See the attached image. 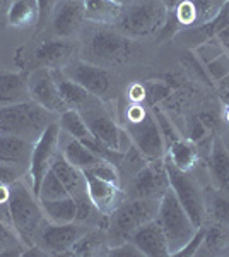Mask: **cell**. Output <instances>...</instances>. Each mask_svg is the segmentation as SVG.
Wrapping results in <instances>:
<instances>
[{
	"mask_svg": "<svg viewBox=\"0 0 229 257\" xmlns=\"http://www.w3.org/2000/svg\"><path fill=\"white\" fill-rule=\"evenodd\" d=\"M166 14L168 9L161 0H137L123 6L122 14L113 28L130 40L147 38L161 30Z\"/></svg>",
	"mask_w": 229,
	"mask_h": 257,
	"instance_id": "obj_5",
	"label": "cell"
},
{
	"mask_svg": "<svg viewBox=\"0 0 229 257\" xmlns=\"http://www.w3.org/2000/svg\"><path fill=\"white\" fill-rule=\"evenodd\" d=\"M210 214L215 223L229 226V196L227 194L220 192L219 196H215L212 199Z\"/></svg>",
	"mask_w": 229,
	"mask_h": 257,
	"instance_id": "obj_33",
	"label": "cell"
},
{
	"mask_svg": "<svg viewBox=\"0 0 229 257\" xmlns=\"http://www.w3.org/2000/svg\"><path fill=\"white\" fill-rule=\"evenodd\" d=\"M209 173L214 187L229 196V151L219 138L214 139L209 156Z\"/></svg>",
	"mask_w": 229,
	"mask_h": 257,
	"instance_id": "obj_22",
	"label": "cell"
},
{
	"mask_svg": "<svg viewBox=\"0 0 229 257\" xmlns=\"http://www.w3.org/2000/svg\"><path fill=\"white\" fill-rule=\"evenodd\" d=\"M69 196L70 194L67 187L64 185V182H62L57 173L50 168L45 178L41 180V185H40V190H38V194H36V197H38L40 201H55V199H64Z\"/></svg>",
	"mask_w": 229,
	"mask_h": 257,
	"instance_id": "obj_30",
	"label": "cell"
},
{
	"mask_svg": "<svg viewBox=\"0 0 229 257\" xmlns=\"http://www.w3.org/2000/svg\"><path fill=\"white\" fill-rule=\"evenodd\" d=\"M220 82H222V84H226V86H227V89H229V76L226 77V79H222V81H220Z\"/></svg>",
	"mask_w": 229,
	"mask_h": 257,
	"instance_id": "obj_41",
	"label": "cell"
},
{
	"mask_svg": "<svg viewBox=\"0 0 229 257\" xmlns=\"http://www.w3.org/2000/svg\"><path fill=\"white\" fill-rule=\"evenodd\" d=\"M132 146L142 155L144 160L164 158L166 143L161 134V128L154 118L152 111L135 103L127 110V125H125Z\"/></svg>",
	"mask_w": 229,
	"mask_h": 257,
	"instance_id": "obj_4",
	"label": "cell"
},
{
	"mask_svg": "<svg viewBox=\"0 0 229 257\" xmlns=\"http://www.w3.org/2000/svg\"><path fill=\"white\" fill-rule=\"evenodd\" d=\"M128 240L147 257H169L168 240L156 218L137 228Z\"/></svg>",
	"mask_w": 229,
	"mask_h": 257,
	"instance_id": "obj_17",
	"label": "cell"
},
{
	"mask_svg": "<svg viewBox=\"0 0 229 257\" xmlns=\"http://www.w3.org/2000/svg\"><path fill=\"white\" fill-rule=\"evenodd\" d=\"M169 189V177L164 158L145 161L132 180V197L159 199Z\"/></svg>",
	"mask_w": 229,
	"mask_h": 257,
	"instance_id": "obj_13",
	"label": "cell"
},
{
	"mask_svg": "<svg viewBox=\"0 0 229 257\" xmlns=\"http://www.w3.org/2000/svg\"><path fill=\"white\" fill-rule=\"evenodd\" d=\"M106 254L108 255H116V257H140V255H144L142 252L137 248L135 243H132L130 240L118 243V245L110 247V250H108Z\"/></svg>",
	"mask_w": 229,
	"mask_h": 257,
	"instance_id": "obj_35",
	"label": "cell"
},
{
	"mask_svg": "<svg viewBox=\"0 0 229 257\" xmlns=\"http://www.w3.org/2000/svg\"><path fill=\"white\" fill-rule=\"evenodd\" d=\"M57 0H38V6H40V21H38V26L47 21L50 16H52V11L55 7Z\"/></svg>",
	"mask_w": 229,
	"mask_h": 257,
	"instance_id": "obj_38",
	"label": "cell"
},
{
	"mask_svg": "<svg viewBox=\"0 0 229 257\" xmlns=\"http://www.w3.org/2000/svg\"><path fill=\"white\" fill-rule=\"evenodd\" d=\"M60 132L62 128L58 125V120L45 128L43 134L33 144L31 160H29V178H31V190L38 194L41 180L47 175V172L52 168V163L58 155V146H60Z\"/></svg>",
	"mask_w": 229,
	"mask_h": 257,
	"instance_id": "obj_10",
	"label": "cell"
},
{
	"mask_svg": "<svg viewBox=\"0 0 229 257\" xmlns=\"http://www.w3.org/2000/svg\"><path fill=\"white\" fill-rule=\"evenodd\" d=\"M203 238H205V230H203V228L200 226V228H198L197 231H195V235H193V237L190 238V242L186 243V245L183 247L181 250L178 252L176 255H180V257H181V255H183V257H190V255H195V254H197V250H198V248L202 247V243H203Z\"/></svg>",
	"mask_w": 229,
	"mask_h": 257,
	"instance_id": "obj_36",
	"label": "cell"
},
{
	"mask_svg": "<svg viewBox=\"0 0 229 257\" xmlns=\"http://www.w3.org/2000/svg\"><path fill=\"white\" fill-rule=\"evenodd\" d=\"M84 175L91 202L94 204V208L98 209L99 214L108 216L120 204V194H122L120 185L106 182L103 178H98L89 172H84Z\"/></svg>",
	"mask_w": 229,
	"mask_h": 257,
	"instance_id": "obj_18",
	"label": "cell"
},
{
	"mask_svg": "<svg viewBox=\"0 0 229 257\" xmlns=\"http://www.w3.org/2000/svg\"><path fill=\"white\" fill-rule=\"evenodd\" d=\"M52 70H53V77H55V81H57L58 89H60V96L64 99L65 105H67V108L81 111V110H84L86 106H89L91 103H94L96 99H99V98H96L94 94H91L87 89L82 88L81 84L69 79V77L62 72V69H52Z\"/></svg>",
	"mask_w": 229,
	"mask_h": 257,
	"instance_id": "obj_21",
	"label": "cell"
},
{
	"mask_svg": "<svg viewBox=\"0 0 229 257\" xmlns=\"http://www.w3.org/2000/svg\"><path fill=\"white\" fill-rule=\"evenodd\" d=\"M16 180H19L18 168L0 163V184H12Z\"/></svg>",
	"mask_w": 229,
	"mask_h": 257,
	"instance_id": "obj_37",
	"label": "cell"
},
{
	"mask_svg": "<svg viewBox=\"0 0 229 257\" xmlns=\"http://www.w3.org/2000/svg\"><path fill=\"white\" fill-rule=\"evenodd\" d=\"M164 165L166 170H168L169 187L176 194L178 201H180V204L188 213V216L195 223V226L200 228L207 216L205 201H203L200 187L193 180V177L190 175V172H183V170L176 168L166 156H164Z\"/></svg>",
	"mask_w": 229,
	"mask_h": 257,
	"instance_id": "obj_9",
	"label": "cell"
},
{
	"mask_svg": "<svg viewBox=\"0 0 229 257\" xmlns=\"http://www.w3.org/2000/svg\"><path fill=\"white\" fill-rule=\"evenodd\" d=\"M29 72H0V106H9L29 99Z\"/></svg>",
	"mask_w": 229,
	"mask_h": 257,
	"instance_id": "obj_20",
	"label": "cell"
},
{
	"mask_svg": "<svg viewBox=\"0 0 229 257\" xmlns=\"http://www.w3.org/2000/svg\"><path fill=\"white\" fill-rule=\"evenodd\" d=\"M58 125H60L62 132H65L69 138L79 139V141H82V143H87V141L94 139L93 136H91L89 128H87L82 115L79 113L77 110L69 108L62 115H58Z\"/></svg>",
	"mask_w": 229,
	"mask_h": 257,
	"instance_id": "obj_28",
	"label": "cell"
},
{
	"mask_svg": "<svg viewBox=\"0 0 229 257\" xmlns=\"http://www.w3.org/2000/svg\"><path fill=\"white\" fill-rule=\"evenodd\" d=\"M205 72L209 74L214 81H222L229 76V53L222 52L219 53L215 59H212L209 64L205 65Z\"/></svg>",
	"mask_w": 229,
	"mask_h": 257,
	"instance_id": "obj_32",
	"label": "cell"
},
{
	"mask_svg": "<svg viewBox=\"0 0 229 257\" xmlns=\"http://www.w3.org/2000/svg\"><path fill=\"white\" fill-rule=\"evenodd\" d=\"M79 113L82 115L91 136L98 143L105 144L106 148L113 149V151L123 153V155L130 149L132 141L128 138L127 131L115 122V118L105 108L101 99H96L94 103H91L89 106H86Z\"/></svg>",
	"mask_w": 229,
	"mask_h": 257,
	"instance_id": "obj_8",
	"label": "cell"
},
{
	"mask_svg": "<svg viewBox=\"0 0 229 257\" xmlns=\"http://www.w3.org/2000/svg\"><path fill=\"white\" fill-rule=\"evenodd\" d=\"M86 226L79 221L55 225V223H45L41 228L36 243L41 245L50 255H67L74 243L86 233Z\"/></svg>",
	"mask_w": 229,
	"mask_h": 257,
	"instance_id": "obj_14",
	"label": "cell"
},
{
	"mask_svg": "<svg viewBox=\"0 0 229 257\" xmlns=\"http://www.w3.org/2000/svg\"><path fill=\"white\" fill-rule=\"evenodd\" d=\"M76 45L69 38H55V40H45L40 45H36L33 57L40 67L48 69H62L67 65L70 60H74L76 53Z\"/></svg>",
	"mask_w": 229,
	"mask_h": 257,
	"instance_id": "obj_16",
	"label": "cell"
},
{
	"mask_svg": "<svg viewBox=\"0 0 229 257\" xmlns=\"http://www.w3.org/2000/svg\"><path fill=\"white\" fill-rule=\"evenodd\" d=\"M57 120L58 115L40 106L33 99L9 106H0V132L19 136L31 143H35L43 134L45 128Z\"/></svg>",
	"mask_w": 229,
	"mask_h": 257,
	"instance_id": "obj_2",
	"label": "cell"
},
{
	"mask_svg": "<svg viewBox=\"0 0 229 257\" xmlns=\"http://www.w3.org/2000/svg\"><path fill=\"white\" fill-rule=\"evenodd\" d=\"M81 2H82V0H81Z\"/></svg>",
	"mask_w": 229,
	"mask_h": 257,
	"instance_id": "obj_43",
	"label": "cell"
},
{
	"mask_svg": "<svg viewBox=\"0 0 229 257\" xmlns=\"http://www.w3.org/2000/svg\"><path fill=\"white\" fill-rule=\"evenodd\" d=\"M157 208H159V201L156 199L132 197L125 202H120L108 214V238L115 245L127 242L137 228L157 216Z\"/></svg>",
	"mask_w": 229,
	"mask_h": 257,
	"instance_id": "obj_3",
	"label": "cell"
},
{
	"mask_svg": "<svg viewBox=\"0 0 229 257\" xmlns=\"http://www.w3.org/2000/svg\"><path fill=\"white\" fill-rule=\"evenodd\" d=\"M23 245V242L19 240V237L16 235L14 230H11L9 226L4 223V219H0V255H4L7 250L14 247Z\"/></svg>",
	"mask_w": 229,
	"mask_h": 257,
	"instance_id": "obj_34",
	"label": "cell"
},
{
	"mask_svg": "<svg viewBox=\"0 0 229 257\" xmlns=\"http://www.w3.org/2000/svg\"><path fill=\"white\" fill-rule=\"evenodd\" d=\"M101 230L94 231H86L81 238L74 243V247L70 248L67 255H99L101 248L106 245V238L103 237Z\"/></svg>",
	"mask_w": 229,
	"mask_h": 257,
	"instance_id": "obj_29",
	"label": "cell"
},
{
	"mask_svg": "<svg viewBox=\"0 0 229 257\" xmlns=\"http://www.w3.org/2000/svg\"><path fill=\"white\" fill-rule=\"evenodd\" d=\"M29 86V99L38 103L40 106L47 108L55 115H62L67 108L64 99L60 96V89L53 77V70L48 67H40L29 72L28 77Z\"/></svg>",
	"mask_w": 229,
	"mask_h": 257,
	"instance_id": "obj_12",
	"label": "cell"
},
{
	"mask_svg": "<svg viewBox=\"0 0 229 257\" xmlns=\"http://www.w3.org/2000/svg\"><path fill=\"white\" fill-rule=\"evenodd\" d=\"M62 72L72 79L74 82L81 84L82 88L94 94L96 98H105L111 91V74L108 72L106 67L96 65L93 62H87L84 59L70 60L67 65L62 67Z\"/></svg>",
	"mask_w": 229,
	"mask_h": 257,
	"instance_id": "obj_11",
	"label": "cell"
},
{
	"mask_svg": "<svg viewBox=\"0 0 229 257\" xmlns=\"http://www.w3.org/2000/svg\"><path fill=\"white\" fill-rule=\"evenodd\" d=\"M229 237V226L215 223L214 226H210L209 230H205V240H207V247L210 252H217L219 248H222L226 245Z\"/></svg>",
	"mask_w": 229,
	"mask_h": 257,
	"instance_id": "obj_31",
	"label": "cell"
},
{
	"mask_svg": "<svg viewBox=\"0 0 229 257\" xmlns=\"http://www.w3.org/2000/svg\"><path fill=\"white\" fill-rule=\"evenodd\" d=\"M161 2L164 4V7H166L168 11H173V9H176V7L180 6L183 0H161Z\"/></svg>",
	"mask_w": 229,
	"mask_h": 257,
	"instance_id": "obj_39",
	"label": "cell"
},
{
	"mask_svg": "<svg viewBox=\"0 0 229 257\" xmlns=\"http://www.w3.org/2000/svg\"><path fill=\"white\" fill-rule=\"evenodd\" d=\"M224 146H226V149H227V151H229V136H227V138H226V141H224Z\"/></svg>",
	"mask_w": 229,
	"mask_h": 257,
	"instance_id": "obj_42",
	"label": "cell"
},
{
	"mask_svg": "<svg viewBox=\"0 0 229 257\" xmlns=\"http://www.w3.org/2000/svg\"><path fill=\"white\" fill-rule=\"evenodd\" d=\"M134 40L122 35L113 26H105L91 35L86 47V59L96 65H118L134 55Z\"/></svg>",
	"mask_w": 229,
	"mask_h": 257,
	"instance_id": "obj_7",
	"label": "cell"
},
{
	"mask_svg": "<svg viewBox=\"0 0 229 257\" xmlns=\"http://www.w3.org/2000/svg\"><path fill=\"white\" fill-rule=\"evenodd\" d=\"M7 214H9V225L23 242V245H35L47 218H45V213L41 209L40 199L21 180H16L11 184Z\"/></svg>",
	"mask_w": 229,
	"mask_h": 257,
	"instance_id": "obj_1",
	"label": "cell"
},
{
	"mask_svg": "<svg viewBox=\"0 0 229 257\" xmlns=\"http://www.w3.org/2000/svg\"><path fill=\"white\" fill-rule=\"evenodd\" d=\"M118 4H122V6H128V4H134L137 0H116Z\"/></svg>",
	"mask_w": 229,
	"mask_h": 257,
	"instance_id": "obj_40",
	"label": "cell"
},
{
	"mask_svg": "<svg viewBox=\"0 0 229 257\" xmlns=\"http://www.w3.org/2000/svg\"><path fill=\"white\" fill-rule=\"evenodd\" d=\"M82 6L86 19L101 26H113L123 9L116 0H82Z\"/></svg>",
	"mask_w": 229,
	"mask_h": 257,
	"instance_id": "obj_23",
	"label": "cell"
},
{
	"mask_svg": "<svg viewBox=\"0 0 229 257\" xmlns=\"http://www.w3.org/2000/svg\"><path fill=\"white\" fill-rule=\"evenodd\" d=\"M166 151H168L166 158L171 161L176 168L183 170V172H190L198 160L197 146L190 139L176 138L166 146Z\"/></svg>",
	"mask_w": 229,
	"mask_h": 257,
	"instance_id": "obj_25",
	"label": "cell"
},
{
	"mask_svg": "<svg viewBox=\"0 0 229 257\" xmlns=\"http://www.w3.org/2000/svg\"><path fill=\"white\" fill-rule=\"evenodd\" d=\"M62 155L65 156V160H67L70 165H74V167L82 170V172H87V170L98 167V165H101L103 161H105L99 155H96L86 143H82V141H79V139H74V138H70L67 143L64 144Z\"/></svg>",
	"mask_w": 229,
	"mask_h": 257,
	"instance_id": "obj_24",
	"label": "cell"
},
{
	"mask_svg": "<svg viewBox=\"0 0 229 257\" xmlns=\"http://www.w3.org/2000/svg\"><path fill=\"white\" fill-rule=\"evenodd\" d=\"M33 144L35 143L19 138V136L0 132V163L16 168L29 167Z\"/></svg>",
	"mask_w": 229,
	"mask_h": 257,
	"instance_id": "obj_19",
	"label": "cell"
},
{
	"mask_svg": "<svg viewBox=\"0 0 229 257\" xmlns=\"http://www.w3.org/2000/svg\"><path fill=\"white\" fill-rule=\"evenodd\" d=\"M41 209L45 213L48 223L55 225H65V223L77 221V202L74 197L55 199V201H40Z\"/></svg>",
	"mask_w": 229,
	"mask_h": 257,
	"instance_id": "obj_26",
	"label": "cell"
},
{
	"mask_svg": "<svg viewBox=\"0 0 229 257\" xmlns=\"http://www.w3.org/2000/svg\"><path fill=\"white\" fill-rule=\"evenodd\" d=\"M156 219L159 221L162 231L166 235V240H168L169 255H176L190 242L195 231L198 230L195 223L190 219L185 208L180 204L171 187L166 190L164 196L159 199Z\"/></svg>",
	"mask_w": 229,
	"mask_h": 257,
	"instance_id": "obj_6",
	"label": "cell"
},
{
	"mask_svg": "<svg viewBox=\"0 0 229 257\" xmlns=\"http://www.w3.org/2000/svg\"><path fill=\"white\" fill-rule=\"evenodd\" d=\"M40 6L38 0H14L7 11V23L14 28H28L38 24Z\"/></svg>",
	"mask_w": 229,
	"mask_h": 257,
	"instance_id": "obj_27",
	"label": "cell"
},
{
	"mask_svg": "<svg viewBox=\"0 0 229 257\" xmlns=\"http://www.w3.org/2000/svg\"><path fill=\"white\" fill-rule=\"evenodd\" d=\"M52 26L58 38H70L79 31L84 16V6L81 0H57L52 11Z\"/></svg>",
	"mask_w": 229,
	"mask_h": 257,
	"instance_id": "obj_15",
	"label": "cell"
}]
</instances>
